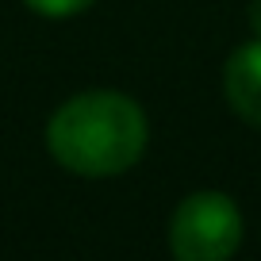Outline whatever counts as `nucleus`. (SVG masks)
Segmentation results:
<instances>
[{
  "mask_svg": "<svg viewBox=\"0 0 261 261\" xmlns=\"http://www.w3.org/2000/svg\"><path fill=\"white\" fill-rule=\"evenodd\" d=\"M223 96L238 119L261 127V39L230 50L223 65Z\"/></svg>",
  "mask_w": 261,
  "mask_h": 261,
  "instance_id": "nucleus-3",
  "label": "nucleus"
},
{
  "mask_svg": "<svg viewBox=\"0 0 261 261\" xmlns=\"http://www.w3.org/2000/svg\"><path fill=\"white\" fill-rule=\"evenodd\" d=\"M242 212L227 192H188L169 215V253L177 261H227L242 246Z\"/></svg>",
  "mask_w": 261,
  "mask_h": 261,
  "instance_id": "nucleus-2",
  "label": "nucleus"
},
{
  "mask_svg": "<svg viewBox=\"0 0 261 261\" xmlns=\"http://www.w3.org/2000/svg\"><path fill=\"white\" fill-rule=\"evenodd\" d=\"M150 123L139 100L115 89L69 96L46 119V150L65 173L89 180L119 177L146 154Z\"/></svg>",
  "mask_w": 261,
  "mask_h": 261,
  "instance_id": "nucleus-1",
  "label": "nucleus"
},
{
  "mask_svg": "<svg viewBox=\"0 0 261 261\" xmlns=\"http://www.w3.org/2000/svg\"><path fill=\"white\" fill-rule=\"evenodd\" d=\"M246 19H250L253 39H261V0H250V8H246Z\"/></svg>",
  "mask_w": 261,
  "mask_h": 261,
  "instance_id": "nucleus-5",
  "label": "nucleus"
},
{
  "mask_svg": "<svg viewBox=\"0 0 261 261\" xmlns=\"http://www.w3.org/2000/svg\"><path fill=\"white\" fill-rule=\"evenodd\" d=\"M23 4L42 19H73L85 8H92V0H23Z\"/></svg>",
  "mask_w": 261,
  "mask_h": 261,
  "instance_id": "nucleus-4",
  "label": "nucleus"
}]
</instances>
